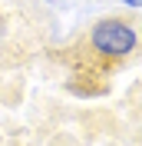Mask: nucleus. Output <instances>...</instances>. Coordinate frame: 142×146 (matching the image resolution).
Here are the masks:
<instances>
[{
    "mask_svg": "<svg viewBox=\"0 0 142 146\" xmlns=\"http://www.w3.org/2000/svg\"><path fill=\"white\" fill-rule=\"evenodd\" d=\"M142 46V33L132 20L126 17H103L96 20L86 33V53L93 56V63H129Z\"/></svg>",
    "mask_w": 142,
    "mask_h": 146,
    "instance_id": "nucleus-1",
    "label": "nucleus"
},
{
    "mask_svg": "<svg viewBox=\"0 0 142 146\" xmlns=\"http://www.w3.org/2000/svg\"><path fill=\"white\" fill-rule=\"evenodd\" d=\"M10 36H13V17H10L7 10L0 7V53L7 50V43H10Z\"/></svg>",
    "mask_w": 142,
    "mask_h": 146,
    "instance_id": "nucleus-2",
    "label": "nucleus"
},
{
    "mask_svg": "<svg viewBox=\"0 0 142 146\" xmlns=\"http://www.w3.org/2000/svg\"><path fill=\"white\" fill-rule=\"evenodd\" d=\"M122 7H129V10H142V0H119Z\"/></svg>",
    "mask_w": 142,
    "mask_h": 146,
    "instance_id": "nucleus-3",
    "label": "nucleus"
}]
</instances>
